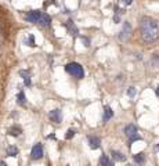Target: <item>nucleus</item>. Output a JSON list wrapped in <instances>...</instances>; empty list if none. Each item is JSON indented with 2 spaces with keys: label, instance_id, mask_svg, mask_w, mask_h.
Masks as SVG:
<instances>
[{
  "label": "nucleus",
  "instance_id": "nucleus-1",
  "mask_svg": "<svg viewBox=\"0 0 159 166\" xmlns=\"http://www.w3.org/2000/svg\"><path fill=\"white\" fill-rule=\"evenodd\" d=\"M140 33L144 43H155L159 39V21L151 17H143L140 21Z\"/></svg>",
  "mask_w": 159,
  "mask_h": 166
},
{
  "label": "nucleus",
  "instance_id": "nucleus-2",
  "mask_svg": "<svg viewBox=\"0 0 159 166\" xmlns=\"http://www.w3.org/2000/svg\"><path fill=\"white\" fill-rule=\"evenodd\" d=\"M65 71H67L71 76L76 78V79H83L84 78V69L79 62H69L65 65Z\"/></svg>",
  "mask_w": 159,
  "mask_h": 166
},
{
  "label": "nucleus",
  "instance_id": "nucleus-3",
  "mask_svg": "<svg viewBox=\"0 0 159 166\" xmlns=\"http://www.w3.org/2000/svg\"><path fill=\"white\" fill-rule=\"evenodd\" d=\"M40 18H42V12L39 10H32V11H29L25 15V20L28 21V22H31V24H39Z\"/></svg>",
  "mask_w": 159,
  "mask_h": 166
},
{
  "label": "nucleus",
  "instance_id": "nucleus-4",
  "mask_svg": "<svg viewBox=\"0 0 159 166\" xmlns=\"http://www.w3.org/2000/svg\"><path fill=\"white\" fill-rule=\"evenodd\" d=\"M31 156H32V159H35V161H37V159H40L43 156V146H42L40 143H37V144L33 146V148H32V151H31Z\"/></svg>",
  "mask_w": 159,
  "mask_h": 166
},
{
  "label": "nucleus",
  "instance_id": "nucleus-5",
  "mask_svg": "<svg viewBox=\"0 0 159 166\" xmlns=\"http://www.w3.org/2000/svg\"><path fill=\"white\" fill-rule=\"evenodd\" d=\"M130 35H131V25L129 24V22H125L123 28H122V31H120V33H119V39L125 42L130 37Z\"/></svg>",
  "mask_w": 159,
  "mask_h": 166
},
{
  "label": "nucleus",
  "instance_id": "nucleus-6",
  "mask_svg": "<svg viewBox=\"0 0 159 166\" xmlns=\"http://www.w3.org/2000/svg\"><path fill=\"white\" fill-rule=\"evenodd\" d=\"M48 118H50V121L51 122L60 123V122L62 121V112H61V110H53V111H50V113H48Z\"/></svg>",
  "mask_w": 159,
  "mask_h": 166
},
{
  "label": "nucleus",
  "instance_id": "nucleus-7",
  "mask_svg": "<svg viewBox=\"0 0 159 166\" xmlns=\"http://www.w3.org/2000/svg\"><path fill=\"white\" fill-rule=\"evenodd\" d=\"M87 141H89V146H90L92 150H97V148H100V146H101L100 137H95V136H89Z\"/></svg>",
  "mask_w": 159,
  "mask_h": 166
},
{
  "label": "nucleus",
  "instance_id": "nucleus-8",
  "mask_svg": "<svg viewBox=\"0 0 159 166\" xmlns=\"http://www.w3.org/2000/svg\"><path fill=\"white\" fill-rule=\"evenodd\" d=\"M64 25L68 28V32L71 33L72 36H78V35H79V29L75 26V24H73V21H72V20H68Z\"/></svg>",
  "mask_w": 159,
  "mask_h": 166
},
{
  "label": "nucleus",
  "instance_id": "nucleus-9",
  "mask_svg": "<svg viewBox=\"0 0 159 166\" xmlns=\"http://www.w3.org/2000/svg\"><path fill=\"white\" fill-rule=\"evenodd\" d=\"M125 134H126L127 137H131V136H134V134H137V126H134V125H127V126H125Z\"/></svg>",
  "mask_w": 159,
  "mask_h": 166
},
{
  "label": "nucleus",
  "instance_id": "nucleus-10",
  "mask_svg": "<svg viewBox=\"0 0 159 166\" xmlns=\"http://www.w3.org/2000/svg\"><path fill=\"white\" fill-rule=\"evenodd\" d=\"M42 26L44 28H48L50 25H51V17L48 15V14H42V18H40V22H39Z\"/></svg>",
  "mask_w": 159,
  "mask_h": 166
},
{
  "label": "nucleus",
  "instance_id": "nucleus-11",
  "mask_svg": "<svg viewBox=\"0 0 159 166\" xmlns=\"http://www.w3.org/2000/svg\"><path fill=\"white\" fill-rule=\"evenodd\" d=\"M20 75L22 76V79H24L25 86H31V72H29L28 69H24V71H20Z\"/></svg>",
  "mask_w": 159,
  "mask_h": 166
},
{
  "label": "nucleus",
  "instance_id": "nucleus-12",
  "mask_svg": "<svg viewBox=\"0 0 159 166\" xmlns=\"http://www.w3.org/2000/svg\"><path fill=\"white\" fill-rule=\"evenodd\" d=\"M21 133H22V129H21V126H18V125H14L12 127L8 129V134L12 136V137H18Z\"/></svg>",
  "mask_w": 159,
  "mask_h": 166
},
{
  "label": "nucleus",
  "instance_id": "nucleus-13",
  "mask_svg": "<svg viewBox=\"0 0 159 166\" xmlns=\"http://www.w3.org/2000/svg\"><path fill=\"white\" fill-rule=\"evenodd\" d=\"M112 116H114V111H112L111 107H105L104 108V118L103 121L104 122H108L109 119H112Z\"/></svg>",
  "mask_w": 159,
  "mask_h": 166
},
{
  "label": "nucleus",
  "instance_id": "nucleus-14",
  "mask_svg": "<svg viewBox=\"0 0 159 166\" xmlns=\"http://www.w3.org/2000/svg\"><path fill=\"white\" fill-rule=\"evenodd\" d=\"M111 154H112V158L116 159V161H119V162H123V161H126V156H125L122 152H119V151L112 150V151H111Z\"/></svg>",
  "mask_w": 159,
  "mask_h": 166
},
{
  "label": "nucleus",
  "instance_id": "nucleus-15",
  "mask_svg": "<svg viewBox=\"0 0 159 166\" xmlns=\"http://www.w3.org/2000/svg\"><path fill=\"white\" fill-rule=\"evenodd\" d=\"M17 98H18V100H17V102H18V104H20V105H26V96H25V93L24 91H20V93H18V96H17Z\"/></svg>",
  "mask_w": 159,
  "mask_h": 166
},
{
  "label": "nucleus",
  "instance_id": "nucleus-16",
  "mask_svg": "<svg viewBox=\"0 0 159 166\" xmlns=\"http://www.w3.org/2000/svg\"><path fill=\"white\" fill-rule=\"evenodd\" d=\"M18 152H20V151H18V148H17L15 146H10L7 148V155L8 156H14V158H15L17 155H18Z\"/></svg>",
  "mask_w": 159,
  "mask_h": 166
},
{
  "label": "nucleus",
  "instance_id": "nucleus-17",
  "mask_svg": "<svg viewBox=\"0 0 159 166\" xmlns=\"http://www.w3.org/2000/svg\"><path fill=\"white\" fill-rule=\"evenodd\" d=\"M133 159H134V162L138 163V165H143V163L145 162V156H144V154H136V155H133Z\"/></svg>",
  "mask_w": 159,
  "mask_h": 166
},
{
  "label": "nucleus",
  "instance_id": "nucleus-18",
  "mask_svg": "<svg viewBox=\"0 0 159 166\" xmlns=\"http://www.w3.org/2000/svg\"><path fill=\"white\" fill-rule=\"evenodd\" d=\"M109 163V158H108L107 155H101V158H100V165L101 166H107Z\"/></svg>",
  "mask_w": 159,
  "mask_h": 166
},
{
  "label": "nucleus",
  "instance_id": "nucleus-19",
  "mask_svg": "<svg viewBox=\"0 0 159 166\" xmlns=\"http://www.w3.org/2000/svg\"><path fill=\"white\" fill-rule=\"evenodd\" d=\"M26 45H28V46H31V47H35V46H36V42H35V36H33V35H29L28 40H26Z\"/></svg>",
  "mask_w": 159,
  "mask_h": 166
},
{
  "label": "nucleus",
  "instance_id": "nucleus-20",
  "mask_svg": "<svg viewBox=\"0 0 159 166\" xmlns=\"http://www.w3.org/2000/svg\"><path fill=\"white\" fill-rule=\"evenodd\" d=\"M73 136H75V130L73 129H69L67 133H65V138H67V140H71Z\"/></svg>",
  "mask_w": 159,
  "mask_h": 166
},
{
  "label": "nucleus",
  "instance_id": "nucleus-21",
  "mask_svg": "<svg viewBox=\"0 0 159 166\" xmlns=\"http://www.w3.org/2000/svg\"><path fill=\"white\" fill-rule=\"evenodd\" d=\"M136 93H137L136 87H129V89H127V96H129V97H134Z\"/></svg>",
  "mask_w": 159,
  "mask_h": 166
},
{
  "label": "nucleus",
  "instance_id": "nucleus-22",
  "mask_svg": "<svg viewBox=\"0 0 159 166\" xmlns=\"http://www.w3.org/2000/svg\"><path fill=\"white\" fill-rule=\"evenodd\" d=\"M138 140H141V137H140L138 134H134V136H131V137H129V143H133V141H138Z\"/></svg>",
  "mask_w": 159,
  "mask_h": 166
},
{
  "label": "nucleus",
  "instance_id": "nucleus-23",
  "mask_svg": "<svg viewBox=\"0 0 159 166\" xmlns=\"http://www.w3.org/2000/svg\"><path fill=\"white\" fill-rule=\"evenodd\" d=\"M114 21H115L116 24H118V22H120V17L118 15V14H115V15H114Z\"/></svg>",
  "mask_w": 159,
  "mask_h": 166
},
{
  "label": "nucleus",
  "instance_id": "nucleus-24",
  "mask_svg": "<svg viewBox=\"0 0 159 166\" xmlns=\"http://www.w3.org/2000/svg\"><path fill=\"white\" fill-rule=\"evenodd\" d=\"M0 166H7V163L4 162V161H0Z\"/></svg>",
  "mask_w": 159,
  "mask_h": 166
},
{
  "label": "nucleus",
  "instance_id": "nucleus-25",
  "mask_svg": "<svg viewBox=\"0 0 159 166\" xmlns=\"http://www.w3.org/2000/svg\"><path fill=\"white\" fill-rule=\"evenodd\" d=\"M155 94H156V96H158V97H159V86H158V87H156V90H155Z\"/></svg>",
  "mask_w": 159,
  "mask_h": 166
},
{
  "label": "nucleus",
  "instance_id": "nucleus-26",
  "mask_svg": "<svg viewBox=\"0 0 159 166\" xmlns=\"http://www.w3.org/2000/svg\"><path fill=\"white\" fill-rule=\"evenodd\" d=\"M123 1H125L126 4H131V1H133V0H123Z\"/></svg>",
  "mask_w": 159,
  "mask_h": 166
},
{
  "label": "nucleus",
  "instance_id": "nucleus-27",
  "mask_svg": "<svg viewBox=\"0 0 159 166\" xmlns=\"http://www.w3.org/2000/svg\"><path fill=\"white\" fill-rule=\"evenodd\" d=\"M107 166H115V165H114V162H111V161H109V163H108Z\"/></svg>",
  "mask_w": 159,
  "mask_h": 166
},
{
  "label": "nucleus",
  "instance_id": "nucleus-28",
  "mask_svg": "<svg viewBox=\"0 0 159 166\" xmlns=\"http://www.w3.org/2000/svg\"><path fill=\"white\" fill-rule=\"evenodd\" d=\"M155 148H156V150H159V146H156V147H155Z\"/></svg>",
  "mask_w": 159,
  "mask_h": 166
}]
</instances>
